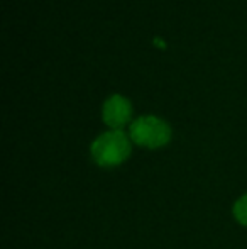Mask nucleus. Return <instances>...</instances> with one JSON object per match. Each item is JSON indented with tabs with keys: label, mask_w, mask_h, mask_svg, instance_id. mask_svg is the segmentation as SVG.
<instances>
[{
	"label": "nucleus",
	"mask_w": 247,
	"mask_h": 249,
	"mask_svg": "<svg viewBox=\"0 0 247 249\" xmlns=\"http://www.w3.org/2000/svg\"><path fill=\"white\" fill-rule=\"evenodd\" d=\"M132 141L120 129H107L100 132L90 144V158L99 168L112 170L122 166L132 153Z\"/></svg>",
	"instance_id": "f257e3e1"
},
{
	"label": "nucleus",
	"mask_w": 247,
	"mask_h": 249,
	"mask_svg": "<svg viewBox=\"0 0 247 249\" xmlns=\"http://www.w3.org/2000/svg\"><path fill=\"white\" fill-rule=\"evenodd\" d=\"M132 144L144 149H161L171 141V125L163 117L154 114H144L131 122L127 131Z\"/></svg>",
	"instance_id": "f03ea898"
},
{
	"label": "nucleus",
	"mask_w": 247,
	"mask_h": 249,
	"mask_svg": "<svg viewBox=\"0 0 247 249\" xmlns=\"http://www.w3.org/2000/svg\"><path fill=\"white\" fill-rule=\"evenodd\" d=\"M102 121L109 129H120L131 125L132 119V104L127 97L120 93H112L107 97L102 105Z\"/></svg>",
	"instance_id": "7ed1b4c3"
},
{
	"label": "nucleus",
	"mask_w": 247,
	"mask_h": 249,
	"mask_svg": "<svg viewBox=\"0 0 247 249\" xmlns=\"http://www.w3.org/2000/svg\"><path fill=\"white\" fill-rule=\"evenodd\" d=\"M232 215H234L235 222L242 227H247V192L241 195L232 205Z\"/></svg>",
	"instance_id": "20e7f679"
}]
</instances>
